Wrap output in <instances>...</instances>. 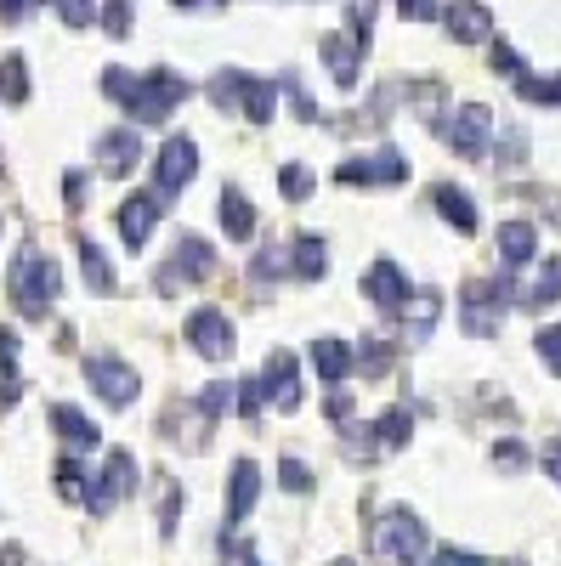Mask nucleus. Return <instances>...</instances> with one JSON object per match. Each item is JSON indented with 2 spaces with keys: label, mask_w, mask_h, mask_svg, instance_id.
Returning a JSON list of instances; mask_svg holds the SVG:
<instances>
[{
  "label": "nucleus",
  "mask_w": 561,
  "mask_h": 566,
  "mask_svg": "<svg viewBox=\"0 0 561 566\" xmlns=\"http://www.w3.org/2000/svg\"><path fill=\"white\" fill-rule=\"evenodd\" d=\"M533 352H539V363H544L550 374H561V323H544V328H539Z\"/></svg>",
  "instance_id": "obj_36"
},
{
  "label": "nucleus",
  "mask_w": 561,
  "mask_h": 566,
  "mask_svg": "<svg viewBox=\"0 0 561 566\" xmlns=\"http://www.w3.org/2000/svg\"><path fill=\"white\" fill-rule=\"evenodd\" d=\"M170 7H181V12H221L227 0H170Z\"/></svg>",
  "instance_id": "obj_50"
},
{
  "label": "nucleus",
  "mask_w": 561,
  "mask_h": 566,
  "mask_svg": "<svg viewBox=\"0 0 561 566\" xmlns=\"http://www.w3.org/2000/svg\"><path fill=\"white\" fill-rule=\"evenodd\" d=\"M408 290H414V283L403 277V266H397V261H374V266L363 272V295H368L374 306H381L386 317H397V306L408 301Z\"/></svg>",
  "instance_id": "obj_18"
},
{
  "label": "nucleus",
  "mask_w": 561,
  "mask_h": 566,
  "mask_svg": "<svg viewBox=\"0 0 561 566\" xmlns=\"http://www.w3.org/2000/svg\"><path fill=\"white\" fill-rule=\"evenodd\" d=\"M256 499H261V464L256 459H232V470H227V527H239L245 515L256 510Z\"/></svg>",
  "instance_id": "obj_19"
},
{
  "label": "nucleus",
  "mask_w": 561,
  "mask_h": 566,
  "mask_svg": "<svg viewBox=\"0 0 561 566\" xmlns=\"http://www.w3.org/2000/svg\"><path fill=\"white\" fill-rule=\"evenodd\" d=\"M199 176V142L187 136V130H176V136H165L159 142V159H154V193L170 205V199H181V187Z\"/></svg>",
  "instance_id": "obj_7"
},
{
  "label": "nucleus",
  "mask_w": 561,
  "mask_h": 566,
  "mask_svg": "<svg viewBox=\"0 0 561 566\" xmlns=\"http://www.w3.org/2000/svg\"><path fill=\"white\" fill-rule=\"evenodd\" d=\"M517 91L528 103H544V108H561V74H550V80H533V74H522L517 80Z\"/></svg>",
  "instance_id": "obj_34"
},
{
  "label": "nucleus",
  "mask_w": 561,
  "mask_h": 566,
  "mask_svg": "<svg viewBox=\"0 0 561 566\" xmlns=\"http://www.w3.org/2000/svg\"><path fill=\"white\" fill-rule=\"evenodd\" d=\"M136 493V459L125 453V448H114L108 459H103V470L91 476V493H85V510L91 515H108L120 499H131Z\"/></svg>",
  "instance_id": "obj_10"
},
{
  "label": "nucleus",
  "mask_w": 561,
  "mask_h": 566,
  "mask_svg": "<svg viewBox=\"0 0 561 566\" xmlns=\"http://www.w3.org/2000/svg\"><path fill=\"white\" fill-rule=\"evenodd\" d=\"M187 91H194V85H187L176 69H148L125 114H131L136 125H165V119H170V114L187 103Z\"/></svg>",
  "instance_id": "obj_5"
},
{
  "label": "nucleus",
  "mask_w": 561,
  "mask_h": 566,
  "mask_svg": "<svg viewBox=\"0 0 561 566\" xmlns=\"http://www.w3.org/2000/svg\"><path fill=\"white\" fill-rule=\"evenodd\" d=\"M159 216H165V199L154 193H136V199H125L120 205V239H125V250H143L154 232H159Z\"/></svg>",
  "instance_id": "obj_13"
},
{
  "label": "nucleus",
  "mask_w": 561,
  "mask_h": 566,
  "mask_svg": "<svg viewBox=\"0 0 561 566\" xmlns=\"http://www.w3.org/2000/svg\"><path fill=\"white\" fill-rule=\"evenodd\" d=\"M443 29L459 45H482L494 34V12L482 7V0H448V7H443Z\"/></svg>",
  "instance_id": "obj_16"
},
{
  "label": "nucleus",
  "mask_w": 561,
  "mask_h": 566,
  "mask_svg": "<svg viewBox=\"0 0 561 566\" xmlns=\"http://www.w3.org/2000/svg\"><path fill=\"white\" fill-rule=\"evenodd\" d=\"M539 464H544V476L561 488V442H544V448H539Z\"/></svg>",
  "instance_id": "obj_47"
},
{
  "label": "nucleus",
  "mask_w": 561,
  "mask_h": 566,
  "mask_svg": "<svg viewBox=\"0 0 561 566\" xmlns=\"http://www.w3.org/2000/svg\"><path fill=\"white\" fill-rule=\"evenodd\" d=\"M52 431H58L69 448H97V442H103L97 419H85L74 402H58V408H52Z\"/></svg>",
  "instance_id": "obj_24"
},
{
  "label": "nucleus",
  "mask_w": 561,
  "mask_h": 566,
  "mask_svg": "<svg viewBox=\"0 0 561 566\" xmlns=\"http://www.w3.org/2000/svg\"><path fill=\"white\" fill-rule=\"evenodd\" d=\"M58 290H63L58 261L45 255L40 244H23L18 261H12V272H7V295H12V306H18L23 317H40L45 306L58 301Z\"/></svg>",
  "instance_id": "obj_2"
},
{
  "label": "nucleus",
  "mask_w": 561,
  "mask_h": 566,
  "mask_svg": "<svg viewBox=\"0 0 561 566\" xmlns=\"http://www.w3.org/2000/svg\"><path fill=\"white\" fill-rule=\"evenodd\" d=\"M357 368L368 374V380H381V374H392V340H381V335H363V340H357Z\"/></svg>",
  "instance_id": "obj_30"
},
{
  "label": "nucleus",
  "mask_w": 561,
  "mask_h": 566,
  "mask_svg": "<svg viewBox=\"0 0 561 566\" xmlns=\"http://www.w3.org/2000/svg\"><path fill=\"white\" fill-rule=\"evenodd\" d=\"M216 210H221V227H227V239H239V244H250V239H256V205L245 199V187H227Z\"/></svg>",
  "instance_id": "obj_25"
},
{
  "label": "nucleus",
  "mask_w": 561,
  "mask_h": 566,
  "mask_svg": "<svg viewBox=\"0 0 561 566\" xmlns=\"http://www.w3.org/2000/svg\"><path fill=\"white\" fill-rule=\"evenodd\" d=\"M261 397L278 408V413H295L301 408V363L295 352H272L267 368H261Z\"/></svg>",
  "instance_id": "obj_12"
},
{
  "label": "nucleus",
  "mask_w": 561,
  "mask_h": 566,
  "mask_svg": "<svg viewBox=\"0 0 561 566\" xmlns=\"http://www.w3.org/2000/svg\"><path fill=\"white\" fill-rule=\"evenodd\" d=\"M58 18H63L69 29H85L91 18H97V0H58Z\"/></svg>",
  "instance_id": "obj_39"
},
{
  "label": "nucleus",
  "mask_w": 561,
  "mask_h": 566,
  "mask_svg": "<svg viewBox=\"0 0 561 566\" xmlns=\"http://www.w3.org/2000/svg\"><path fill=\"white\" fill-rule=\"evenodd\" d=\"M245 566H261V560H245Z\"/></svg>",
  "instance_id": "obj_53"
},
{
  "label": "nucleus",
  "mask_w": 561,
  "mask_h": 566,
  "mask_svg": "<svg viewBox=\"0 0 561 566\" xmlns=\"http://www.w3.org/2000/svg\"><path fill=\"white\" fill-rule=\"evenodd\" d=\"M176 522H181V482L165 476V488H159V538H176Z\"/></svg>",
  "instance_id": "obj_33"
},
{
  "label": "nucleus",
  "mask_w": 561,
  "mask_h": 566,
  "mask_svg": "<svg viewBox=\"0 0 561 566\" xmlns=\"http://www.w3.org/2000/svg\"><path fill=\"white\" fill-rule=\"evenodd\" d=\"M216 277V250L199 239V232H181L176 255L159 266V295H176L181 283H210Z\"/></svg>",
  "instance_id": "obj_8"
},
{
  "label": "nucleus",
  "mask_w": 561,
  "mask_h": 566,
  "mask_svg": "<svg viewBox=\"0 0 561 566\" xmlns=\"http://www.w3.org/2000/svg\"><path fill=\"white\" fill-rule=\"evenodd\" d=\"M408 176V159L397 154V148H381V154H368V159H346L341 170H335V181L341 187H357V181H368V187H397Z\"/></svg>",
  "instance_id": "obj_14"
},
{
  "label": "nucleus",
  "mask_w": 561,
  "mask_h": 566,
  "mask_svg": "<svg viewBox=\"0 0 561 566\" xmlns=\"http://www.w3.org/2000/svg\"><path fill=\"white\" fill-rule=\"evenodd\" d=\"M437 312H443V295L437 290H408V301L397 306L403 317V340H432V328H437Z\"/></svg>",
  "instance_id": "obj_20"
},
{
  "label": "nucleus",
  "mask_w": 561,
  "mask_h": 566,
  "mask_svg": "<svg viewBox=\"0 0 561 566\" xmlns=\"http://www.w3.org/2000/svg\"><path fill=\"white\" fill-rule=\"evenodd\" d=\"M0 97H7L12 108H23V103H29V69H23V57H18V52L0 57Z\"/></svg>",
  "instance_id": "obj_29"
},
{
  "label": "nucleus",
  "mask_w": 561,
  "mask_h": 566,
  "mask_svg": "<svg viewBox=\"0 0 561 566\" xmlns=\"http://www.w3.org/2000/svg\"><path fill=\"white\" fill-rule=\"evenodd\" d=\"M278 482H284L290 493H312V470L301 459H278Z\"/></svg>",
  "instance_id": "obj_38"
},
{
  "label": "nucleus",
  "mask_w": 561,
  "mask_h": 566,
  "mask_svg": "<svg viewBox=\"0 0 561 566\" xmlns=\"http://www.w3.org/2000/svg\"><path fill=\"white\" fill-rule=\"evenodd\" d=\"M432 566H488V560H482V555H471V549H454V544H448V549H437V555H432Z\"/></svg>",
  "instance_id": "obj_46"
},
{
  "label": "nucleus",
  "mask_w": 561,
  "mask_h": 566,
  "mask_svg": "<svg viewBox=\"0 0 561 566\" xmlns=\"http://www.w3.org/2000/svg\"><path fill=\"white\" fill-rule=\"evenodd\" d=\"M187 346H194L205 363H227L232 346H239V335H232V317L216 312V306H199L187 312Z\"/></svg>",
  "instance_id": "obj_11"
},
{
  "label": "nucleus",
  "mask_w": 561,
  "mask_h": 566,
  "mask_svg": "<svg viewBox=\"0 0 561 566\" xmlns=\"http://www.w3.org/2000/svg\"><path fill=\"white\" fill-rule=\"evenodd\" d=\"M210 91H216L221 108H245L250 125H272V114H278V85L272 80H256L245 69H221L210 80Z\"/></svg>",
  "instance_id": "obj_4"
},
{
  "label": "nucleus",
  "mask_w": 561,
  "mask_h": 566,
  "mask_svg": "<svg viewBox=\"0 0 561 566\" xmlns=\"http://www.w3.org/2000/svg\"><path fill=\"white\" fill-rule=\"evenodd\" d=\"M494 69H499V74H510V80H522V74H528L522 52H517V45H505V40L494 45Z\"/></svg>",
  "instance_id": "obj_42"
},
{
  "label": "nucleus",
  "mask_w": 561,
  "mask_h": 566,
  "mask_svg": "<svg viewBox=\"0 0 561 566\" xmlns=\"http://www.w3.org/2000/svg\"><path fill=\"white\" fill-rule=\"evenodd\" d=\"M278 272H290V250H278V244H261V255L250 261V277H261V283H272Z\"/></svg>",
  "instance_id": "obj_35"
},
{
  "label": "nucleus",
  "mask_w": 561,
  "mask_h": 566,
  "mask_svg": "<svg viewBox=\"0 0 561 566\" xmlns=\"http://www.w3.org/2000/svg\"><path fill=\"white\" fill-rule=\"evenodd\" d=\"M533 255H539V227H533V221H505V227H499V261H505L510 272H522Z\"/></svg>",
  "instance_id": "obj_22"
},
{
  "label": "nucleus",
  "mask_w": 561,
  "mask_h": 566,
  "mask_svg": "<svg viewBox=\"0 0 561 566\" xmlns=\"http://www.w3.org/2000/svg\"><path fill=\"white\" fill-rule=\"evenodd\" d=\"M261 402H267V397H261V380H239V413H245V419H256V413H261Z\"/></svg>",
  "instance_id": "obj_45"
},
{
  "label": "nucleus",
  "mask_w": 561,
  "mask_h": 566,
  "mask_svg": "<svg viewBox=\"0 0 561 566\" xmlns=\"http://www.w3.org/2000/svg\"><path fill=\"white\" fill-rule=\"evenodd\" d=\"M494 464L505 470V476H517V470H528V448L522 442H499L494 448Z\"/></svg>",
  "instance_id": "obj_40"
},
{
  "label": "nucleus",
  "mask_w": 561,
  "mask_h": 566,
  "mask_svg": "<svg viewBox=\"0 0 561 566\" xmlns=\"http://www.w3.org/2000/svg\"><path fill=\"white\" fill-rule=\"evenodd\" d=\"M443 7H448V0H397V12L408 23H432V18H443Z\"/></svg>",
  "instance_id": "obj_41"
},
{
  "label": "nucleus",
  "mask_w": 561,
  "mask_h": 566,
  "mask_svg": "<svg viewBox=\"0 0 561 566\" xmlns=\"http://www.w3.org/2000/svg\"><path fill=\"white\" fill-rule=\"evenodd\" d=\"M561 301V255H550L544 266H539V283L522 295V306H533V312H544V306H555Z\"/></svg>",
  "instance_id": "obj_28"
},
{
  "label": "nucleus",
  "mask_w": 561,
  "mask_h": 566,
  "mask_svg": "<svg viewBox=\"0 0 561 566\" xmlns=\"http://www.w3.org/2000/svg\"><path fill=\"white\" fill-rule=\"evenodd\" d=\"M323 272H330V244H323L318 232H295V244H290V277L318 283Z\"/></svg>",
  "instance_id": "obj_23"
},
{
  "label": "nucleus",
  "mask_w": 561,
  "mask_h": 566,
  "mask_svg": "<svg viewBox=\"0 0 561 566\" xmlns=\"http://www.w3.org/2000/svg\"><path fill=\"white\" fill-rule=\"evenodd\" d=\"M432 205H437V216L454 227V232H477V205L459 193V187H448V181H437L432 187Z\"/></svg>",
  "instance_id": "obj_26"
},
{
  "label": "nucleus",
  "mask_w": 561,
  "mask_h": 566,
  "mask_svg": "<svg viewBox=\"0 0 561 566\" xmlns=\"http://www.w3.org/2000/svg\"><path fill=\"white\" fill-rule=\"evenodd\" d=\"M443 142L459 159H488V142H494V114L488 103H459L454 119L443 125Z\"/></svg>",
  "instance_id": "obj_9"
},
{
  "label": "nucleus",
  "mask_w": 561,
  "mask_h": 566,
  "mask_svg": "<svg viewBox=\"0 0 561 566\" xmlns=\"http://www.w3.org/2000/svg\"><path fill=\"white\" fill-rule=\"evenodd\" d=\"M131 7H136V0H103V34L125 40L131 34Z\"/></svg>",
  "instance_id": "obj_37"
},
{
  "label": "nucleus",
  "mask_w": 561,
  "mask_h": 566,
  "mask_svg": "<svg viewBox=\"0 0 561 566\" xmlns=\"http://www.w3.org/2000/svg\"><path fill=\"white\" fill-rule=\"evenodd\" d=\"M0 566H23V549L12 544V549H0Z\"/></svg>",
  "instance_id": "obj_51"
},
{
  "label": "nucleus",
  "mask_w": 561,
  "mask_h": 566,
  "mask_svg": "<svg viewBox=\"0 0 561 566\" xmlns=\"http://www.w3.org/2000/svg\"><path fill=\"white\" fill-rule=\"evenodd\" d=\"M522 295H517V277H510V266L499 272V277H471L459 290V323H465V335H477V340H488V335H499V323H505V312L517 306Z\"/></svg>",
  "instance_id": "obj_1"
},
{
  "label": "nucleus",
  "mask_w": 561,
  "mask_h": 566,
  "mask_svg": "<svg viewBox=\"0 0 561 566\" xmlns=\"http://www.w3.org/2000/svg\"><path fill=\"white\" fill-rule=\"evenodd\" d=\"M312 368L323 374V386H346L352 380V368H357V352L335 335H318L312 340Z\"/></svg>",
  "instance_id": "obj_21"
},
{
  "label": "nucleus",
  "mask_w": 561,
  "mask_h": 566,
  "mask_svg": "<svg viewBox=\"0 0 561 566\" xmlns=\"http://www.w3.org/2000/svg\"><path fill=\"white\" fill-rule=\"evenodd\" d=\"M80 266H85V290H91V295H114V290H120L108 255H103L97 244H91V239H80Z\"/></svg>",
  "instance_id": "obj_27"
},
{
  "label": "nucleus",
  "mask_w": 561,
  "mask_h": 566,
  "mask_svg": "<svg viewBox=\"0 0 561 566\" xmlns=\"http://www.w3.org/2000/svg\"><path fill=\"white\" fill-rule=\"evenodd\" d=\"M278 193H284L290 205L312 199V170L307 165H278Z\"/></svg>",
  "instance_id": "obj_32"
},
{
  "label": "nucleus",
  "mask_w": 561,
  "mask_h": 566,
  "mask_svg": "<svg viewBox=\"0 0 561 566\" xmlns=\"http://www.w3.org/2000/svg\"><path fill=\"white\" fill-rule=\"evenodd\" d=\"M58 493H63L69 504H85V493H91V482H85V470H80V459H74V453H63V459H58Z\"/></svg>",
  "instance_id": "obj_31"
},
{
  "label": "nucleus",
  "mask_w": 561,
  "mask_h": 566,
  "mask_svg": "<svg viewBox=\"0 0 561 566\" xmlns=\"http://www.w3.org/2000/svg\"><path fill=\"white\" fill-rule=\"evenodd\" d=\"M29 18V0H0V23H23Z\"/></svg>",
  "instance_id": "obj_49"
},
{
  "label": "nucleus",
  "mask_w": 561,
  "mask_h": 566,
  "mask_svg": "<svg viewBox=\"0 0 561 566\" xmlns=\"http://www.w3.org/2000/svg\"><path fill=\"white\" fill-rule=\"evenodd\" d=\"M85 386L97 391L108 408H131L136 397H143V368H131L114 352H97V357H85Z\"/></svg>",
  "instance_id": "obj_6"
},
{
  "label": "nucleus",
  "mask_w": 561,
  "mask_h": 566,
  "mask_svg": "<svg viewBox=\"0 0 561 566\" xmlns=\"http://www.w3.org/2000/svg\"><path fill=\"white\" fill-rule=\"evenodd\" d=\"M499 159H505V165H522V159H528V136H522V130H505V136H499Z\"/></svg>",
  "instance_id": "obj_44"
},
{
  "label": "nucleus",
  "mask_w": 561,
  "mask_h": 566,
  "mask_svg": "<svg viewBox=\"0 0 561 566\" xmlns=\"http://www.w3.org/2000/svg\"><path fill=\"white\" fill-rule=\"evenodd\" d=\"M368 549H374V560H386V566H419L426 560V522L397 504V510H386L381 522L368 527Z\"/></svg>",
  "instance_id": "obj_3"
},
{
  "label": "nucleus",
  "mask_w": 561,
  "mask_h": 566,
  "mask_svg": "<svg viewBox=\"0 0 561 566\" xmlns=\"http://www.w3.org/2000/svg\"><path fill=\"white\" fill-rule=\"evenodd\" d=\"M323 413H330L335 424H352V391H346V386H330V402H323Z\"/></svg>",
  "instance_id": "obj_43"
},
{
  "label": "nucleus",
  "mask_w": 561,
  "mask_h": 566,
  "mask_svg": "<svg viewBox=\"0 0 561 566\" xmlns=\"http://www.w3.org/2000/svg\"><path fill=\"white\" fill-rule=\"evenodd\" d=\"M363 52H368V45H363V40H357L352 29H335V34H323V69L335 74V85H341V91H352V85H357Z\"/></svg>",
  "instance_id": "obj_17"
},
{
  "label": "nucleus",
  "mask_w": 561,
  "mask_h": 566,
  "mask_svg": "<svg viewBox=\"0 0 561 566\" xmlns=\"http://www.w3.org/2000/svg\"><path fill=\"white\" fill-rule=\"evenodd\" d=\"M505 566H528V560H505Z\"/></svg>",
  "instance_id": "obj_52"
},
{
  "label": "nucleus",
  "mask_w": 561,
  "mask_h": 566,
  "mask_svg": "<svg viewBox=\"0 0 561 566\" xmlns=\"http://www.w3.org/2000/svg\"><path fill=\"white\" fill-rule=\"evenodd\" d=\"M63 199H69V210H80V205H85V176H80V170H69V176H63Z\"/></svg>",
  "instance_id": "obj_48"
},
{
  "label": "nucleus",
  "mask_w": 561,
  "mask_h": 566,
  "mask_svg": "<svg viewBox=\"0 0 561 566\" xmlns=\"http://www.w3.org/2000/svg\"><path fill=\"white\" fill-rule=\"evenodd\" d=\"M91 159H97V170H103V176H131V165L143 159V136H136L131 125L103 130L97 142H91Z\"/></svg>",
  "instance_id": "obj_15"
}]
</instances>
